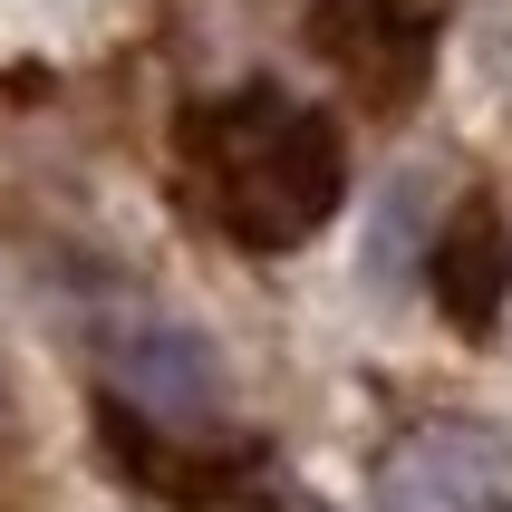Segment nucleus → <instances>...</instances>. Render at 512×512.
<instances>
[{"label": "nucleus", "instance_id": "3", "mask_svg": "<svg viewBox=\"0 0 512 512\" xmlns=\"http://www.w3.org/2000/svg\"><path fill=\"white\" fill-rule=\"evenodd\" d=\"M435 29H445V0H319L310 39L339 68H358L368 97H406L435 49Z\"/></svg>", "mask_w": 512, "mask_h": 512}, {"label": "nucleus", "instance_id": "4", "mask_svg": "<svg viewBox=\"0 0 512 512\" xmlns=\"http://www.w3.org/2000/svg\"><path fill=\"white\" fill-rule=\"evenodd\" d=\"M116 377H126V397H145L165 426H203L213 406H223V368H213V348L194 329H136V339H116Z\"/></svg>", "mask_w": 512, "mask_h": 512}, {"label": "nucleus", "instance_id": "5", "mask_svg": "<svg viewBox=\"0 0 512 512\" xmlns=\"http://www.w3.org/2000/svg\"><path fill=\"white\" fill-rule=\"evenodd\" d=\"M435 300L464 319V329H493L512 300V223L493 203H464L445 242H435Z\"/></svg>", "mask_w": 512, "mask_h": 512}, {"label": "nucleus", "instance_id": "2", "mask_svg": "<svg viewBox=\"0 0 512 512\" xmlns=\"http://www.w3.org/2000/svg\"><path fill=\"white\" fill-rule=\"evenodd\" d=\"M377 512H512V435L493 426H416L377 474Z\"/></svg>", "mask_w": 512, "mask_h": 512}, {"label": "nucleus", "instance_id": "1", "mask_svg": "<svg viewBox=\"0 0 512 512\" xmlns=\"http://www.w3.org/2000/svg\"><path fill=\"white\" fill-rule=\"evenodd\" d=\"M194 155L213 174V194H223L232 232L261 242V252H290V242H310L348 194V155L329 136V116L290 107L281 87H252V97H232L194 126Z\"/></svg>", "mask_w": 512, "mask_h": 512}]
</instances>
